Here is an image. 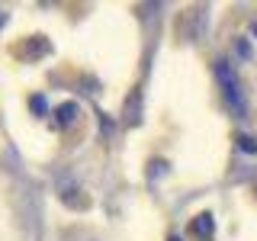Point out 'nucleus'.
Segmentation results:
<instances>
[{"label": "nucleus", "instance_id": "3", "mask_svg": "<svg viewBox=\"0 0 257 241\" xmlns=\"http://www.w3.org/2000/svg\"><path fill=\"white\" fill-rule=\"evenodd\" d=\"M196 231H199V235H209V231H212V215H199V222H196Z\"/></svg>", "mask_w": 257, "mask_h": 241}, {"label": "nucleus", "instance_id": "1", "mask_svg": "<svg viewBox=\"0 0 257 241\" xmlns=\"http://www.w3.org/2000/svg\"><path fill=\"white\" fill-rule=\"evenodd\" d=\"M219 80H222V87H225L228 103L238 112H244V103H241V93H238V80H235V74H228V64H225V61H219Z\"/></svg>", "mask_w": 257, "mask_h": 241}, {"label": "nucleus", "instance_id": "4", "mask_svg": "<svg viewBox=\"0 0 257 241\" xmlns=\"http://www.w3.org/2000/svg\"><path fill=\"white\" fill-rule=\"evenodd\" d=\"M238 145H241L244 151H257V142H254V139H247V135H241V139H238Z\"/></svg>", "mask_w": 257, "mask_h": 241}, {"label": "nucleus", "instance_id": "6", "mask_svg": "<svg viewBox=\"0 0 257 241\" xmlns=\"http://www.w3.org/2000/svg\"><path fill=\"white\" fill-rule=\"evenodd\" d=\"M0 23H4V16H0Z\"/></svg>", "mask_w": 257, "mask_h": 241}, {"label": "nucleus", "instance_id": "5", "mask_svg": "<svg viewBox=\"0 0 257 241\" xmlns=\"http://www.w3.org/2000/svg\"><path fill=\"white\" fill-rule=\"evenodd\" d=\"M167 241H180V238H177V235H174V238H167Z\"/></svg>", "mask_w": 257, "mask_h": 241}, {"label": "nucleus", "instance_id": "2", "mask_svg": "<svg viewBox=\"0 0 257 241\" xmlns=\"http://www.w3.org/2000/svg\"><path fill=\"white\" fill-rule=\"evenodd\" d=\"M74 112H77V106H74V103H68V106H61V109H58V126H68L71 119H74Z\"/></svg>", "mask_w": 257, "mask_h": 241}]
</instances>
